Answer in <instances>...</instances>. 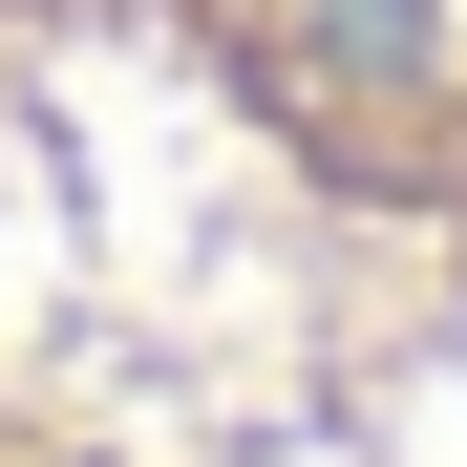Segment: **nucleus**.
I'll list each match as a JSON object with an SVG mask.
<instances>
[{
	"label": "nucleus",
	"instance_id": "1",
	"mask_svg": "<svg viewBox=\"0 0 467 467\" xmlns=\"http://www.w3.org/2000/svg\"><path fill=\"white\" fill-rule=\"evenodd\" d=\"M319 22H340L361 64H425V0H319Z\"/></svg>",
	"mask_w": 467,
	"mask_h": 467
}]
</instances>
